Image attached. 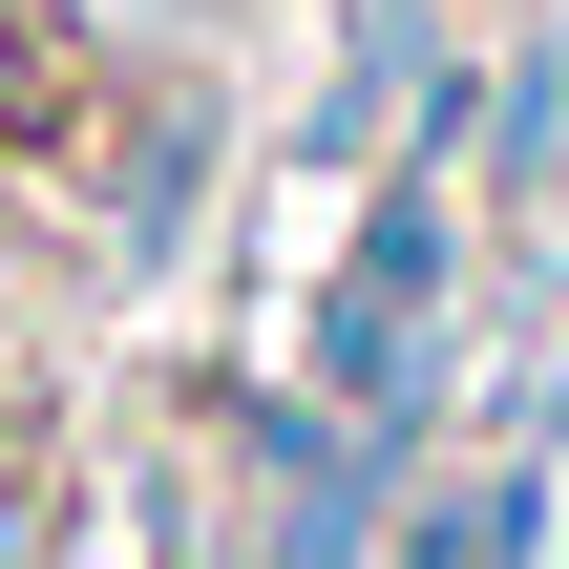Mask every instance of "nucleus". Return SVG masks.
Returning <instances> with one entry per match:
<instances>
[{
    "label": "nucleus",
    "instance_id": "obj_3",
    "mask_svg": "<svg viewBox=\"0 0 569 569\" xmlns=\"http://www.w3.org/2000/svg\"><path fill=\"white\" fill-rule=\"evenodd\" d=\"M106 21L84 0H0V169H84V127H106Z\"/></svg>",
    "mask_w": 569,
    "mask_h": 569
},
{
    "label": "nucleus",
    "instance_id": "obj_7",
    "mask_svg": "<svg viewBox=\"0 0 569 569\" xmlns=\"http://www.w3.org/2000/svg\"><path fill=\"white\" fill-rule=\"evenodd\" d=\"M0 569H42V465L0 443Z\"/></svg>",
    "mask_w": 569,
    "mask_h": 569
},
{
    "label": "nucleus",
    "instance_id": "obj_6",
    "mask_svg": "<svg viewBox=\"0 0 569 569\" xmlns=\"http://www.w3.org/2000/svg\"><path fill=\"white\" fill-rule=\"evenodd\" d=\"M507 443H549V465H569V338L528 359V401H507Z\"/></svg>",
    "mask_w": 569,
    "mask_h": 569
},
{
    "label": "nucleus",
    "instance_id": "obj_9",
    "mask_svg": "<svg viewBox=\"0 0 569 569\" xmlns=\"http://www.w3.org/2000/svg\"><path fill=\"white\" fill-rule=\"evenodd\" d=\"M0 232H21V169H0Z\"/></svg>",
    "mask_w": 569,
    "mask_h": 569
},
{
    "label": "nucleus",
    "instance_id": "obj_4",
    "mask_svg": "<svg viewBox=\"0 0 569 569\" xmlns=\"http://www.w3.org/2000/svg\"><path fill=\"white\" fill-rule=\"evenodd\" d=\"M486 190H507V211L569 190V21H528V42L486 63Z\"/></svg>",
    "mask_w": 569,
    "mask_h": 569
},
{
    "label": "nucleus",
    "instance_id": "obj_8",
    "mask_svg": "<svg viewBox=\"0 0 569 569\" xmlns=\"http://www.w3.org/2000/svg\"><path fill=\"white\" fill-rule=\"evenodd\" d=\"M190 569H274V549H190Z\"/></svg>",
    "mask_w": 569,
    "mask_h": 569
},
{
    "label": "nucleus",
    "instance_id": "obj_2",
    "mask_svg": "<svg viewBox=\"0 0 569 569\" xmlns=\"http://www.w3.org/2000/svg\"><path fill=\"white\" fill-rule=\"evenodd\" d=\"M211 190H232V84H211V63H148V84L84 127V232H106V274H127V296L190 274Z\"/></svg>",
    "mask_w": 569,
    "mask_h": 569
},
{
    "label": "nucleus",
    "instance_id": "obj_5",
    "mask_svg": "<svg viewBox=\"0 0 569 569\" xmlns=\"http://www.w3.org/2000/svg\"><path fill=\"white\" fill-rule=\"evenodd\" d=\"M296 148H317V169H380V148H401V106H380L359 63H317V84H296Z\"/></svg>",
    "mask_w": 569,
    "mask_h": 569
},
{
    "label": "nucleus",
    "instance_id": "obj_1",
    "mask_svg": "<svg viewBox=\"0 0 569 569\" xmlns=\"http://www.w3.org/2000/svg\"><path fill=\"white\" fill-rule=\"evenodd\" d=\"M443 317H465V169L380 148L338 274L296 296V380H317L380 465H443V401H465V338H443Z\"/></svg>",
    "mask_w": 569,
    "mask_h": 569
},
{
    "label": "nucleus",
    "instance_id": "obj_10",
    "mask_svg": "<svg viewBox=\"0 0 569 569\" xmlns=\"http://www.w3.org/2000/svg\"><path fill=\"white\" fill-rule=\"evenodd\" d=\"M84 21H106V0H84Z\"/></svg>",
    "mask_w": 569,
    "mask_h": 569
}]
</instances>
